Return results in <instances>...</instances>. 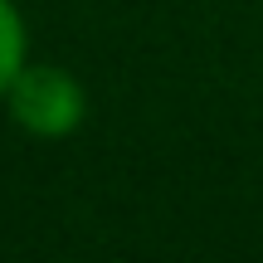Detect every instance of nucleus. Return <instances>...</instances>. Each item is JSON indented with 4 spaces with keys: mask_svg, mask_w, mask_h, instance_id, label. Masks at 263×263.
I'll use <instances>...</instances> for the list:
<instances>
[{
    "mask_svg": "<svg viewBox=\"0 0 263 263\" xmlns=\"http://www.w3.org/2000/svg\"><path fill=\"white\" fill-rule=\"evenodd\" d=\"M0 103H5L10 122H15L20 132H29V137H39V141H64V137H73V132L83 127V117H88L83 83H78L68 68L34 64V59L10 78V88H5Z\"/></svg>",
    "mask_w": 263,
    "mask_h": 263,
    "instance_id": "nucleus-1",
    "label": "nucleus"
},
{
    "mask_svg": "<svg viewBox=\"0 0 263 263\" xmlns=\"http://www.w3.org/2000/svg\"><path fill=\"white\" fill-rule=\"evenodd\" d=\"M29 64V29L15 0H0V98H5L10 78Z\"/></svg>",
    "mask_w": 263,
    "mask_h": 263,
    "instance_id": "nucleus-2",
    "label": "nucleus"
}]
</instances>
